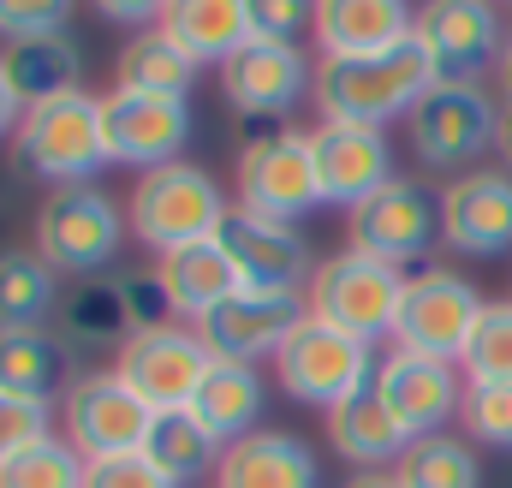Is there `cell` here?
Instances as JSON below:
<instances>
[{
	"label": "cell",
	"mask_w": 512,
	"mask_h": 488,
	"mask_svg": "<svg viewBox=\"0 0 512 488\" xmlns=\"http://www.w3.org/2000/svg\"><path fill=\"white\" fill-rule=\"evenodd\" d=\"M393 477L405 488H483V459L465 435L441 429L405 447V459L393 465Z\"/></svg>",
	"instance_id": "cell-33"
},
{
	"label": "cell",
	"mask_w": 512,
	"mask_h": 488,
	"mask_svg": "<svg viewBox=\"0 0 512 488\" xmlns=\"http://www.w3.org/2000/svg\"><path fill=\"white\" fill-rule=\"evenodd\" d=\"M346 244L364 256H382L393 268H417L435 256L441 244V191H429L423 179H387L376 197H364L346 215Z\"/></svg>",
	"instance_id": "cell-11"
},
{
	"label": "cell",
	"mask_w": 512,
	"mask_h": 488,
	"mask_svg": "<svg viewBox=\"0 0 512 488\" xmlns=\"http://www.w3.org/2000/svg\"><path fill=\"white\" fill-rule=\"evenodd\" d=\"M310 155H316V179H322V203L334 209H358L364 197H376L393 173V143L382 125H346V120H316L310 125Z\"/></svg>",
	"instance_id": "cell-19"
},
{
	"label": "cell",
	"mask_w": 512,
	"mask_h": 488,
	"mask_svg": "<svg viewBox=\"0 0 512 488\" xmlns=\"http://www.w3.org/2000/svg\"><path fill=\"white\" fill-rule=\"evenodd\" d=\"M143 453L173 477V483H197V477H209L215 483V471H221V441L191 417V411H155V423H149V441H143Z\"/></svg>",
	"instance_id": "cell-32"
},
{
	"label": "cell",
	"mask_w": 512,
	"mask_h": 488,
	"mask_svg": "<svg viewBox=\"0 0 512 488\" xmlns=\"http://www.w3.org/2000/svg\"><path fill=\"white\" fill-rule=\"evenodd\" d=\"M12 149H18V167L54 191L96 185V173L114 167L108 137H102V96L72 90V96L42 102V108H24V120L12 131Z\"/></svg>",
	"instance_id": "cell-4"
},
{
	"label": "cell",
	"mask_w": 512,
	"mask_h": 488,
	"mask_svg": "<svg viewBox=\"0 0 512 488\" xmlns=\"http://www.w3.org/2000/svg\"><path fill=\"white\" fill-rule=\"evenodd\" d=\"M316 6L322 0H251V36L298 48V36H316Z\"/></svg>",
	"instance_id": "cell-38"
},
{
	"label": "cell",
	"mask_w": 512,
	"mask_h": 488,
	"mask_svg": "<svg viewBox=\"0 0 512 488\" xmlns=\"http://www.w3.org/2000/svg\"><path fill=\"white\" fill-rule=\"evenodd\" d=\"M48 435H60V411L54 405L0 393V465L18 459V453H30V447H42Z\"/></svg>",
	"instance_id": "cell-37"
},
{
	"label": "cell",
	"mask_w": 512,
	"mask_h": 488,
	"mask_svg": "<svg viewBox=\"0 0 512 488\" xmlns=\"http://www.w3.org/2000/svg\"><path fill=\"white\" fill-rule=\"evenodd\" d=\"M346 488H405V483H399L393 471H358V477H352Z\"/></svg>",
	"instance_id": "cell-45"
},
{
	"label": "cell",
	"mask_w": 512,
	"mask_h": 488,
	"mask_svg": "<svg viewBox=\"0 0 512 488\" xmlns=\"http://www.w3.org/2000/svg\"><path fill=\"white\" fill-rule=\"evenodd\" d=\"M215 72H221V90L239 108V120H292V108L316 90V66L292 42H256L251 36Z\"/></svg>",
	"instance_id": "cell-17"
},
{
	"label": "cell",
	"mask_w": 512,
	"mask_h": 488,
	"mask_svg": "<svg viewBox=\"0 0 512 488\" xmlns=\"http://www.w3.org/2000/svg\"><path fill=\"white\" fill-rule=\"evenodd\" d=\"M72 346L48 328H12L0 334V393L12 399H42L54 405L72 387Z\"/></svg>",
	"instance_id": "cell-27"
},
{
	"label": "cell",
	"mask_w": 512,
	"mask_h": 488,
	"mask_svg": "<svg viewBox=\"0 0 512 488\" xmlns=\"http://www.w3.org/2000/svg\"><path fill=\"white\" fill-rule=\"evenodd\" d=\"M155 411L131 393L114 369H90L66 387L60 399V435L96 465V459H120V453H143Z\"/></svg>",
	"instance_id": "cell-12"
},
{
	"label": "cell",
	"mask_w": 512,
	"mask_h": 488,
	"mask_svg": "<svg viewBox=\"0 0 512 488\" xmlns=\"http://www.w3.org/2000/svg\"><path fill=\"white\" fill-rule=\"evenodd\" d=\"M262 405H268V387H262V375L251 364H221L203 375V387H197V399H191V417L221 441V447H233V441H245L262 429Z\"/></svg>",
	"instance_id": "cell-28"
},
{
	"label": "cell",
	"mask_w": 512,
	"mask_h": 488,
	"mask_svg": "<svg viewBox=\"0 0 512 488\" xmlns=\"http://www.w3.org/2000/svg\"><path fill=\"white\" fill-rule=\"evenodd\" d=\"M304 304L316 322L376 346L393 340V322H399V304H405V268H393L382 256H364V250H334L316 262L310 286H304Z\"/></svg>",
	"instance_id": "cell-5"
},
{
	"label": "cell",
	"mask_w": 512,
	"mask_h": 488,
	"mask_svg": "<svg viewBox=\"0 0 512 488\" xmlns=\"http://www.w3.org/2000/svg\"><path fill=\"white\" fill-rule=\"evenodd\" d=\"M227 215H233V197H227V185H221L209 167H197V161H173V167L137 173V185H131V203H126L131 233L149 244L155 256H167V250H185V244L221 239Z\"/></svg>",
	"instance_id": "cell-2"
},
{
	"label": "cell",
	"mask_w": 512,
	"mask_h": 488,
	"mask_svg": "<svg viewBox=\"0 0 512 488\" xmlns=\"http://www.w3.org/2000/svg\"><path fill=\"white\" fill-rule=\"evenodd\" d=\"M197 60L155 24V30H137L120 60H114V90H137V96H173V102H191L197 90Z\"/></svg>",
	"instance_id": "cell-29"
},
{
	"label": "cell",
	"mask_w": 512,
	"mask_h": 488,
	"mask_svg": "<svg viewBox=\"0 0 512 488\" xmlns=\"http://www.w3.org/2000/svg\"><path fill=\"white\" fill-rule=\"evenodd\" d=\"M24 120V102H18V90H12V78H6V66H0V137H12Z\"/></svg>",
	"instance_id": "cell-43"
},
{
	"label": "cell",
	"mask_w": 512,
	"mask_h": 488,
	"mask_svg": "<svg viewBox=\"0 0 512 488\" xmlns=\"http://www.w3.org/2000/svg\"><path fill=\"white\" fill-rule=\"evenodd\" d=\"M239 185V209L268 215L298 227L304 215L322 209V179H316V155H310V131H298L292 120H245V149L233 167Z\"/></svg>",
	"instance_id": "cell-3"
},
{
	"label": "cell",
	"mask_w": 512,
	"mask_h": 488,
	"mask_svg": "<svg viewBox=\"0 0 512 488\" xmlns=\"http://www.w3.org/2000/svg\"><path fill=\"white\" fill-rule=\"evenodd\" d=\"M459 375L465 387H501L512 381V298H489L483 304V322L459 358Z\"/></svg>",
	"instance_id": "cell-34"
},
{
	"label": "cell",
	"mask_w": 512,
	"mask_h": 488,
	"mask_svg": "<svg viewBox=\"0 0 512 488\" xmlns=\"http://www.w3.org/2000/svg\"><path fill=\"white\" fill-rule=\"evenodd\" d=\"M495 155L501 167H512V102H501V120H495Z\"/></svg>",
	"instance_id": "cell-44"
},
{
	"label": "cell",
	"mask_w": 512,
	"mask_h": 488,
	"mask_svg": "<svg viewBox=\"0 0 512 488\" xmlns=\"http://www.w3.org/2000/svg\"><path fill=\"white\" fill-rule=\"evenodd\" d=\"M54 316H60V340L72 352H120L137 334L131 328V304H126V280H108V274L72 280Z\"/></svg>",
	"instance_id": "cell-23"
},
{
	"label": "cell",
	"mask_w": 512,
	"mask_h": 488,
	"mask_svg": "<svg viewBox=\"0 0 512 488\" xmlns=\"http://www.w3.org/2000/svg\"><path fill=\"white\" fill-rule=\"evenodd\" d=\"M155 280H161V292H167V304H173V316H179L185 328H197L215 304H227V298L239 292V274H233L227 250L215 239L167 250V256L155 262Z\"/></svg>",
	"instance_id": "cell-24"
},
{
	"label": "cell",
	"mask_w": 512,
	"mask_h": 488,
	"mask_svg": "<svg viewBox=\"0 0 512 488\" xmlns=\"http://www.w3.org/2000/svg\"><path fill=\"white\" fill-rule=\"evenodd\" d=\"M411 36L423 42L435 84H489L501 78L512 24L501 18L495 0H423Z\"/></svg>",
	"instance_id": "cell-8"
},
{
	"label": "cell",
	"mask_w": 512,
	"mask_h": 488,
	"mask_svg": "<svg viewBox=\"0 0 512 488\" xmlns=\"http://www.w3.org/2000/svg\"><path fill=\"white\" fill-rule=\"evenodd\" d=\"M84 488H179L149 453H120V459H96L84 471Z\"/></svg>",
	"instance_id": "cell-40"
},
{
	"label": "cell",
	"mask_w": 512,
	"mask_h": 488,
	"mask_svg": "<svg viewBox=\"0 0 512 488\" xmlns=\"http://www.w3.org/2000/svg\"><path fill=\"white\" fill-rule=\"evenodd\" d=\"M221 250L239 274V286H256V292H304L310 274H316V250L298 227L286 221H268V215H251L233 203L227 227H221Z\"/></svg>",
	"instance_id": "cell-18"
},
{
	"label": "cell",
	"mask_w": 512,
	"mask_h": 488,
	"mask_svg": "<svg viewBox=\"0 0 512 488\" xmlns=\"http://www.w3.org/2000/svg\"><path fill=\"white\" fill-rule=\"evenodd\" d=\"M483 292L459 274V268H441L435 256L405 268V304H399V322H393V340L399 352H417V358H441V364H459L477 322H483Z\"/></svg>",
	"instance_id": "cell-6"
},
{
	"label": "cell",
	"mask_w": 512,
	"mask_h": 488,
	"mask_svg": "<svg viewBox=\"0 0 512 488\" xmlns=\"http://www.w3.org/2000/svg\"><path fill=\"white\" fill-rule=\"evenodd\" d=\"M60 310V274L36 250H0V334L42 328Z\"/></svg>",
	"instance_id": "cell-31"
},
{
	"label": "cell",
	"mask_w": 512,
	"mask_h": 488,
	"mask_svg": "<svg viewBox=\"0 0 512 488\" xmlns=\"http://www.w3.org/2000/svg\"><path fill=\"white\" fill-rule=\"evenodd\" d=\"M441 244L459 256L512 250V167H471L441 191Z\"/></svg>",
	"instance_id": "cell-20"
},
{
	"label": "cell",
	"mask_w": 512,
	"mask_h": 488,
	"mask_svg": "<svg viewBox=\"0 0 512 488\" xmlns=\"http://www.w3.org/2000/svg\"><path fill=\"white\" fill-rule=\"evenodd\" d=\"M376 364H382L376 346H364V340H352V334L304 316L292 328V340L280 346L274 375H280V393L286 399L316 405V411H334V405H346L352 393H364L376 381Z\"/></svg>",
	"instance_id": "cell-10"
},
{
	"label": "cell",
	"mask_w": 512,
	"mask_h": 488,
	"mask_svg": "<svg viewBox=\"0 0 512 488\" xmlns=\"http://www.w3.org/2000/svg\"><path fill=\"white\" fill-rule=\"evenodd\" d=\"M501 102H512V42H507V54H501Z\"/></svg>",
	"instance_id": "cell-46"
},
{
	"label": "cell",
	"mask_w": 512,
	"mask_h": 488,
	"mask_svg": "<svg viewBox=\"0 0 512 488\" xmlns=\"http://www.w3.org/2000/svg\"><path fill=\"white\" fill-rule=\"evenodd\" d=\"M376 393L393 411V423L405 429V441L441 435L465 411V375H459V364L417 358V352H399V346H387L382 364H376Z\"/></svg>",
	"instance_id": "cell-16"
},
{
	"label": "cell",
	"mask_w": 512,
	"mask_h": 488,
	"mask_svg": "<svg viewBox=\"0 0 512 488\" xmlns=\"http://www.w3.org/2000/svg\"><path fill=\"white\" fill-rule=\"evenodd\" d=\"M215 488H322L316 447L292 429H256L221 453Z\"/></svg>",
	"instance_id": "cell-21"
},
{
	"label": "cell",
	"mask_w": 512,
	"mask_h": 488,
	"mask_svg": "<svg viewBox=\"0 0 512 488\" xmlns=\"http://www.w3.org/2000/svg\"><path fill=\"white\" fill-rule=\"evenodd\" d=\"M126 304H131V328H137V334H149V328H173V322H179L155 274H126Z\"/></svg>",
	"instance_id": "cell-41"
},
{
	"label": "cell",
	"mask_w": 512,
	"mask_h": 488,
	"mask_svg": "<svg viewBox=\"0 0 512 488\" xmlns=\"http://www.w3.org/2000/svg\"><path fill=\"white\" fill-rule=\"evenodd\" d=\"M84 471H90V459L66 435H48L42 447L0 465V488H84Z\"/></svg>",
	"instance_id": "cell-35"
},
{
	"label": "cell",
	"mask_w": 512,
	"mask_h": 488,
	"mask_svg": "<svg viewBox=\"0 0 512 488\" xmlns=\"http://www.w3.org/2000/svg\"><path fill=\"white\" fill-rule=\"evenodd\" d=\"M459 423H465V441L512 453V381H501V387H465Z\"/></svg>",
	"instance_id": "cell-36"
},
{
	"label": "cell",
	"mask_w": 512,
	"mask_h": 488,
	"mask_svg": "<svg viewBox=\"0 0 512 488\" xmlns=\"http://www.w3.org/2000/svg\"><path fill=\"white\" fill-rule=\"evenodd\" d=\"M328 447H334L346 465H358V471H393L411 441H405V429L393 423V411L382 405V393H376V381H370L364 393H352L346 405L328 411Z\"/></svg>",
	"instance_id": "cell-25"
},
{
	"label": "cell",
	"mask_w": 512,
	"mask_h": 488,
	"mask_svg": "<svg viewBox=\"0 0 512 488\" xmlns=\"http://www.w3.org/2000/svg\"><path fill=\"white\" fill-rule=\"evenodd\" d=\"M209 369H215V358H209L203 334L185 328V322L131 334L126 346L114 352V375L126 381L149 411H191V399H197V387H203Z\"/></svg>",
	"instance_id": "cell-13"
},
{
	"label": "cell",
	"mask_w": 512,
	"mask_h": 488,
	"mask_svg": "<svg viewBox=\"0 0 512 488\" xmlns=\"http://www.w3.org/2000/svg\"><path fill=\"white\" fill-rule=\"evenodd\" d=\"M191 102L173 96H137V90H108L102 96V137H108V161L131 173H155L185 161L191 143Z\"/></svg>",
	"instance_id": "cell-15"
},
{
	"label": "cell",
	"mask_w": 512,
	"mask_h": 488,
	"mask_svg": "<svg viewBox=\"0 0 512 488\" xmlns=\"http://www.w3.org/2000/svg\"><path fill=\"white\" fill-rule=\"evenodd\" d=\"M310 316V304H304V292H256V286H239L227 304H215L203 322H197V334H203V346H209V358H221V364H274L280 358V346L292 340V328Z\"/></svg>",
	"instance_id": "cell-14"
},
{
	"label": "cell",
	"mask_w": 512,
	"mask_h": 488,
	"mask_svg": "<svg viewBox=\"0 0 512 488\" xmlns=\"http://www.w3.org/2000/svg\"><path fill=\"white\" fill-rule=\"evenodd\" d=\"M72 0H0V36L30 42V36H66Z\"/></svg>",
	"instance_id": "cell-39"
},
{
	"label": "cell",
	"mask_w": 512,
	"mask_h": 488,
	"mask_svg": "<svg viewBox=\"0 0 512 488\" xmlns=\"http://www.w3.org/2000/svg\"><path fill=\"white\" fill-rule=\"evenodd\" d=\"M495 120H501V102L489 96V84H435L411 108L405 143L423 167L459 179L495 149Z\"/></svg>",
	"instance_id": "cell-9"
},
{
	"label": "cell",
	"mask_w": 512,
	"mask_h": 488,
	"mask_svg": "<svg viewBox=\"0 0 512 488\" xmlns=\"http://www.w3.org/2000/svg\"><path fill=\"white\" fill-rule=\"evenodd\" d=\"M411 24H417L411 0H322L316 48L322 54H382L411 36Z\"/></svg>",
	"instance_id": "cell-22"
},
{
	"label": "cell",
	"mask_w": 512,
	"mask_h": 488,
	"mask_svg": "<svg viewBox=\"0 0 512 488\" xmlns=\"http://www.w3.org/2000/svg\"><path fill=\"white\" fill-rule=\"evenodd\" d=\"M30 233H36L30 250H36L54 274L90 280V274H102V268L120 256V239L131 233V221L102 185H66V191H48V197H42Z\"/></svg>",
	"instance_id": "cell-7"
},
{
	"label": "cell",
	"mask_w": 512,
	"mask_h": 488,
	"mask_svg": "<svg viewBox=\"0 0 512 488\" xmlns=\"http://www.w3.org/2000/svg\"><path fill=\"white\" fill-rule=\"evenodd\" d=\"M161 30L197 66H227L251 42V0H167Z\"/></svg>",
	"instance_id": "cell-26"
},
{
	"label": "cell",
	"mask_w": 512,
	"mask_h": 488,
	"mask_svg": "<svg viewBox=\"0 0 512 488\" xmlns=\"http://www.w3.org/2000/svg\"><path fill=\"white\" fill-rule=\"evenodd\" d=\"M0 66L18 90L24 108H42L54 96H72L78 78H84V60H78V42L72 36H30V42H6L0 48Z\"/></svg>",
	"instance_id": "cell-30"
},
{
	"label": "cell",
	"mask_w": 512,
	"mask_h": 488,
	"mask_svg": "<svg viewBox=\"0 0 512 488\" xmlns=\"http://www.w3.org/2000/svg\"><path fill=\"white\" fill-rule=\"evenodd\" d=\"M96 12L108 18V24H120V30H155L161 24V12H167V0H96Z\"/></svg>",
	"instance_id": "cell-42"
},
{
	"label": "cell",
	"mask_w": 512,
	"mask_h": 488,
	"mask_svg": "<svg viewBox=\"0 0 512 488\" xmlns=\"http://www.w3.org/2000/svg\"><path fill=\"white\" fill-rule=\"evenodd\" d=\"M435 90V66L417 36L393 42L382 54H322L316 60V114L346 125H393L411 120V108Z\"/></svg>",
	"instance_id": "cell-1"
}]
</instances>
